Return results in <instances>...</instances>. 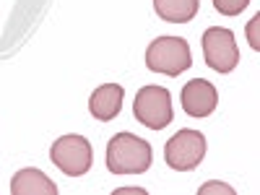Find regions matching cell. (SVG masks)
<instances>
[{
  "mask_svg": "<svg viewBox=\"0 0 260 195\" xmlns=\"http://www.w3.org/2000/svg\"><path fill=\"white\" fill-rule=\"evenodd\" d=\"M151 159V143L133 133H117L107 143V169L112 175H143Z\"/></svg>",
  "mask_w": 260,
  "mask_h": 195,
  "instance_id": "1",
  "label": "cell"
},
{
  "mask_svg": "<svg viewBox=\"0 0 260 195\" xmlns=\"http://www.w3.org/2000/svg\"><path fill=\"white\" fill-rule=\"evenodd\" d=\"M146 65L151 73H164L175 78L192 65L190 45L182 37H159L146 50Z\"/></svg>",
  "mask_w": 260,
  "mask_h": 195,
  "instance_id": "2",
  "label": "cell"
},
{
  "mask_svg": "<svg viewBox=\"0 0 260 195\" xmlns=\"http://www.w3.org/2000/svg\"><path fill=\"white\" fill-rule=\"evenodd\" d=\"M50 159L52 164L68 177H81L91 169L94 161V151L91 143L83 136H62L52 143L50 148Z\"/></svg>",
  "mask_w": 260,
  "mask_h": 195,
  "instance_id": "3",
  "label": "cell"
},
{
  "mask_svg": "<svg viewBox=\"0 0 260 195\" xmlns=\"http://www.w3.org/2000/svg\"><path fill=\"white\" fill-rule=\"evenodd\" d=\"M133 115L141 125L151 130H161L172 122V96L164 86H143L133 99Z\"/></svg>",
  "mask_w": 260,
  "mask_h": 195,
  "instance_id": "4",
  "label": "cell"
},
{
  "mask_svg": "<svg viewBox=\"0 0 260 195\" xmlns=\"http://www.w3.org/2000/svg\"><path fill=\"white\" fill-rule=\"evenodd\" d=\"M206 156V136L198 130L182 127L164 146V161L175 172H190Z\"/></svg>",
  "mask_w": 260,
  "mask_h": 195,
  "instance_id": "5",
  "label": "cell"
},
{
  "mask_svg": "<svg viewBox=\"0 0 260 195\" xmlns=\"http://www.w3.org/2000/svg\"><path fill=\"white\" fill-rule=\"evenodd\" d=\"M203 45V60L216 73H232L240 62V50H237L234 34L224 26H211L201 37Z\"/></svg>",
  "mask_w": 260,
  "mask_h": 195,
  "instance_id": "6",
  "label": "cell"
},
{
  "mask_svg": "<svg viewBox=\"0 0 260 195\" xmlns=\"http://www.w3.org/2000/svg\"><path fill=\"white\" fill-rule=\"evenodd\" d=\"M180 104L190 117H208L216 104H219V94H216V86L206 78H192L182 86L180 91Z\"/></svg>",
  "mask_w": 260,
  "mask_h": 195,
  "instance_id": "7",
  "label": "cell"
},
{
  "mask_svg": "<svg viewBox=\"0 0 260 195\" xmlns=\"http://www.w3.org/2000/svg\"><path fill=\"white\" fill-rule=\"evenodd\" d=\"M122 99H125V89L120 83H104L99 89H94V94L89 99V112L102 122H110L120 115Z\"/></svg>",
  "mask_w": 260,
  "mask_h": 195,
  "instance_id": "8",
  "label": "cell"
},
{
  "mask_svg": "<svg viewBox=\"0 0 260 195\" xmlns=\"http://www.w3.org/2000/svg\"><path fill=\"white\" fill-rule=\"evenodd\" d=\"M13 195H57V185L39 169H18L11 180Z\"/></svg>",
  "mask_w": 260,
  "mask_h": 195,
  "instance_id": "9",
  "label": "cell"
},
{
  "mask_svg": "<svg viewBox=\"0 0 260 195\" xmlns=\"http://www.w3.org/2000/svg\"><path fill=\"white\" fill-rule=\"evenodd\" d=\"M201 0H154V11L169 24H187L195 18Z\"/></svg>",
  "mask_w": 260,
  "mask_h": 195,
  "instance_id": "10",
  "label": "cell"
},
{
  "mask_svg": "<svg viewBox=\"0 0 260 195\" xmlns=\"http://www.w3.org/2000/svg\"><path fill=\"white\" fill-rule=\"evenodd\" d=\"M250 0H213V8L224 16H240L247 8Z\"/></svg>",
  "mask_w": 260,
  "mask_h": 195,
  "instance_id": "11",
  "label": "cell"
},
{
  "mask_svg": "<svg viewBox=\"0 0 260 195\" xmlns=\"http://www.w3.org/2000/svg\"><path fill=\"white\" fill-rule=\"evenodd\" d=\"M206 192H226V195H232L234 190L229 185H221V182H208V185L201 187V195H206Z\"/></svg>",
  "mask_w": 260,
  "mask_h": 195,
  "instance_id": "12",
  "label": "cell"
},
{
  "mask_svg": "<svg viewBox=\"0 0 260 195\" xmlns=\"http://www.w3.org/2000/svg\"><path fill=\"white\" fill-rule=\"evenodd\" d=\"M247 34H250V47L252 50H257L260 45H257V16L250 21V26H247Z\"/></svg>",
  "mask_w": 260,
  "mask_h": 195,
  "instance_id": "13",
  "label": "cell"
}]
</instances>
